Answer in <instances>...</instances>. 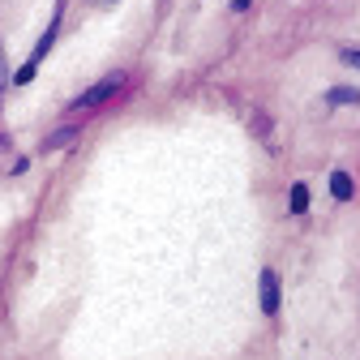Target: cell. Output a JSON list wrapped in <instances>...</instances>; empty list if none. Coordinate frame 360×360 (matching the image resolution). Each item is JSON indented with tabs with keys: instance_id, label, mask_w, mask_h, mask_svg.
<instances>
[{
	"instance_id": "3957f363",
	"label": "cell",
	"mask_w": 360,
	"mask_h": 360,
	"mask_svg": "<svg viewBox=\"0 0 360 360\" xmlns=\"http://www.w3.org/2000/svg\"><path fill=\"white\" fill-rule=\"evenodd\" d=\"M352 189H356V185H352V176H347V172H335V176H330V193H335L339 202H347Z\"/></svg>"
},
{
	"instance_id": "ba28073f",
	"label": "cell",
	"mask_w": 360,
	"mask_h": 360,
	"mask_svg": "<svg viewBox=\"0 0 360 360\" xmlns=\"http://www.w3.org/2000/svg\"><path fill=\"white\" fill-rule=\"evenodd\" d=\"M5 82H9V73H5V52H0V90H5Z\"/></svg>"
},
{
	"instance_id": "5b68a950",
	"label": "cell",
	"mask_w": 360,
	"mask_h": 360,
	"mask_svg": "<svg viewBox=\"0 0 360 360\" xmlns=\"http://www.w3.org/2000/svg\"><path fill=\"white\" fill-rule=\"evenodd\" d=\"M73 138H77V129L69 124V129H60V133H52V138H48V142H43V150H60V146H69Z\"/></svg>"
},
{
	"instance_id": "9c48e42d",
	"label": "cell",
	"mask_w": 360,
	"mask_h": 360,
	"mask_svg": "<svg viewBox=\"0 0 360 360\" xmlns=\"http://www.w3.org/2000/svg\"><path fill=\"white\" fill-rule=\"evenodd\" d=\"M232 9H236V13H245V9H249V0H232Z\"/></svg>"
},
{
	"instance_id": "6da1fadb",
	"label": "cell",
	"mask_w": 360,
	"mask_h": 360,
	"mask_svg": "<svg viewBox=\"0 0 360 360\" xmlns=\"http://www.w3.org/2000/svg\"><path fill=\"white\" fill-rule=\"evenodd\" d=\"M120 86H124V73H112V77L95 82V86H90V90H86L82 99H73V112H90V108H99V103H108V99L116 95Z\"/></svg>"
},
{
	"instance_id": "8992f818",
	"label": "cell",
	"mask_w": 360,
	"mask_h": 360,
	"mask_svg": "<svg viewBox=\"0 0 360 360\" xmlns=\"http://www.w3.org/2000/svg\"><path fill=\"white\" fill-rule=\"evenodd\" d=\"M326 99H330V103H360V90H356V86H335Z\"/></svg>"
},
{
	"instance_id": "52a82bcc",
	"label": "cell",
	"mask_w": 360,
	"mask_h": 360,
	"mask_svg": "<svg viewBox=\"0 0 360 360\" xmlns=\"http://www.w3.org/2000/svg\"><path fill=\"white\" fill-rule=\"evenodd\" d=\"M339 56H343V65H352V69H360V48H343Z\"/></svg>"
},
{
	"instance_id": "7a4b0ae2",
	"label": "cell",
	"mask_w": 360,
	"mask_h": 360,
	"mask_svg": "<svg viewBox=\"0 0 360 360\" xmlns=\"http://www.w3.org/2000/svg\"><path fill=\"white\" fill-rule=\"evenodd\" d=\"M257 288H262V313L275 318V313H279V279H275V270H262Z\"/></svg>"
},
{
	"instance_id": "277c9868",
	"label": "cell",
	"mask_w": 360,
	"mask_h": 360,
	"mask_svg": "<svg viewBox=\"0 0 360 360\" xmlns=\"http://www.w3.org/2000/svg\"><path fill=\"white\" fill-rule=\"evenodd\" d=\"M292 214H304L309 210V185H292V202H288Z\"/></svg>"
},
{
	"instance_id": "30bf717a",
	"label": "cell",
	"mask_w": 360,
	"mask_h": 360,
	"mask_svg": "<svg viewBox=\"0 0 360 360\" xmlns=\"http://www.w3.org/2000/svg\"><path fill=\"white\" fill-rule=\"evenodd\" d=\"M99 5H116V0H99Z\"/></svg>"
}]
</instances>
